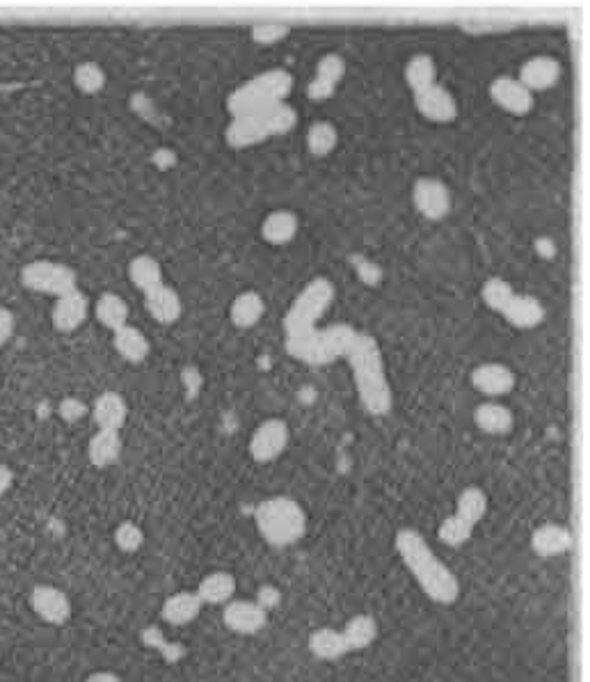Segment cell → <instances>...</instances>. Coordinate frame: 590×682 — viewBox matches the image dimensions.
I'll use <instances>...</instances> for the list:
<instances>
[{"label": "cell", "mask_w": 590, "mask_h": 682, "mask_svg": "<svg viewBox=\"0 0 590 682\" xmlns=\"http://www.w3.org/2000/svg\"><path fill=\"white\" fill-rule=\"evenodd\" d=\"M396 552L403 566L410 570L414 582L437 605H453L460 598V582L451 568L437 557L417 529H401L394 538Z\"/></svg>", "instance_id": "6da1fadb"}, {"label": "cell", "mask_w": 590, "mask_h": 682, "mask_svg": "<svg viewBox=\"0 0 590 682\" xmlns=\"http://www.w3.org/2000/svg\"><path fill=\"white\" fill-rule=\"evenodd\" d=\"M346 355L355 367V378L357 387H360L364 408L369 410L371 415H385V412L392 408V394H389L385 371H382V360L376 341L371 337L355 335Z\"/></svg>", "instance_id": "7a4b0ae2"}, {"label": "cell", "mask_w": 590, "mask_h": 682, "mask_svg": "<svg viewBox=\"0 0 590 682\" xmlns=\"http://www.w3.org/2000/svg\"><path fill=\"white\" fill-rule=\"evenodd\" d=\"M254 525L268 545L289 547L305 536L307 513L293 497H268L254 511Z\"/></svg>", "instance_id": "3957f363"}, {"label": "cell", "mask_w": 590, "mask_h": 682, "mask_svg": "<svg viewBox=\"0 0 590 682\" xmlns=\"http://www.w3.org/2000/svg\"><path fill=\"white\" fill-rule=\"evenodd\" d=\"M291 87L293 76L286 69L266 71V74L252 78V81L238 87V90L229 97L227 106L231 113H234V117L261 115L277 106V103H284L286 97H289Z\"/></svg>", "instance_id": "277c9868"}, {"label": "cell", "mask_w": 590, "mask_h": 682, "mask_svg": "<svg viewBox=\"0 0 590 682\" xmlns=\"http://www.w3.org/2000/svg\"><path fill=\"white\" fill-rule=\"evenodd\" d=\"M21 284L30 291L60 298L78 289V275L74 268L58 261H30L21 271Z\"/></svg>", "instance_id": "5b68a950"}, {"label": "cell", "mask_w": 590, "mask_h": 682, "mask_svg": "<svg viewBox=\"0 0 590 682\" xmlns=\"http://www.w3.org/2000/svg\"><path fill=\"white\" fill-rule=\"evenodd\" d=\"M412 200L421 216L428 220H442L451 211V190L435 177H421L414 181Z\"/></svg>", "instance_id": "8992f818"}, {"label": "cell", "mask_w": 590, "mask_h": 682, "mask_svg": "<svg viewBox=\"0 0 590 682\" xmlns=\"http://www.w3.org/2000/svg\"><path fill=\"white\" fill-rule=\"evenodd\" d=\"M289 444V426L284 419H266L250 438V456L257 463H273Z\"/></svg>", "instance_id": "52a82bcc"}, {"label": "cell", "mask_w": 590, "mask_h": 682, "mask_svg": "<svg viewBox=\"0 0 590 682\" xmlns=\"http://www.w3.org/2000/svg\"><path fill=\"white\" fill-rule=\"evenodd\" d=\"M222 623L234 634L252 637L268 625V612L257 600H229L222 609Z\"/></svg>", "instance_id": "ba28073f"}, {"label": "cell", "mask_w": 590, "mask_h": 682, "mask_svg": "<svg viewBox=\"0 0 590 682\" xmlns=\"http://www.w3.org/2000/svg\"><path fill=\"white\" fill-rule=\"evenodd\" d=\"M30 607L42 621L51 625H65L71 618V612H74L67 593L51 584L35 586L33 593H30Z\"/></svg>", "instance_id": "9c48e42d"}, {"label": "cell", "mask_w": 590, "mask_h": 682, "mask_svg": "<svg viewBox=\"0 0 590 682\" xmlns=\"http://www.w3.org/2000/svg\"><path fill=\"white\" fill-rule=\"evenodd\" d=\"M414 106L421 117L435 124H449L458 117V103L442 85H430L426 90L414 92Z\"/></svg>", "instance_id": "30bf717a"}, {"label": "cell", "mask_w": 590, "mask_h": 682, "mask_svg": "<svg viewBox=\"0 0 590 682\" xmlns=\"http://www.w3.org/2000/svg\"><path fill=\"white\" fill-rule=\"evenodd\" d=\"M490 97L510 115H526L533 110V94L517 78H494V83L490 85Z\"/></svg>", "instance_id": "8fae6325"}, {"label": "cell", "mask_w": 590, "mask_h": 682, "mask_svg": "<svg viewBox=\"0 0 590 682\" xmlns=\"http://www.w3.org/2000/svg\"><path fill=\"white\" fill-rule=\"evenodd\" d=\"M472 383L478 392L497 399V396H506L508 392H513L517 378L508 364L483 362L472 371Z\"/></svg>", "instance_id": "7c38bea8"}, {"label": "cell", "mask_w": 590, "mask_h": 682, "mask_svg": "<svg viewBox=\"0 0 590 682\" xmlns=\"http://www.w3.org/2000/svg\"><path fill=\"white\" fill-rule=\"evenodd\" d=\"M574 545V536L568 527L558 525V522H545L531 534V550L540 559H552L568 554Z\"/></svg>", "instance_id": "4fadbf2b"}, {"label": "cell", "mask_w": 590, "mask_h": 682, "mask_svg": "<svg viewBox=\"0 0 590 682\" xmlns=\"http://www.w3.org/2000/svg\"><path fill=\"white\" fill-rule=\"evenodd\" d=\"M346 74V62L339 53H328L318 60L316 78L307 87V94L312 101H325L330 99L341 78Z\"/></svg>", "instance_id": "5bb4252c"}, {"label": "cell", "mask_w": 590, "mask_h": 682, "mask_svg": "<svg viewBox=\"0 0 590 682\" xmlns=\"http://www.w3.org/2000/svg\"><path fill=\"white\" fill-rule=\"evenodd\" d=\"M87 312H90V300L85 298V293L76 289L67 296H60L51 312L53 328L58 332H74L85 323Z\"/></svg>", "instance_id": "9a60e30c"}, {"label": "cell", "mask_w": 590, "mask_h": 682, "mask_svg": "<svg viewBox=\"0 0 590 682\" xmlns=\"http://www.w3.org/2000/svg\"><path fill=\"white\" fill-rule=\"evenodd\" d=\"M558 78H561V62L549 58V55H536V58L524 62L517 81L533 94L554 87Z\"/></svg>", "instance_id": "2e32d148"}, {"label": "cell", "mask_w": 590, "mask_h": 682, "mask_svg": "<svg viewBox=\"0 0 590 682\" xmlns=\"http://www.w3.org/2000/svg\"><path fill=\"white\" fill-rule=\"evenodd\" d=\"M266 113L234 117V122H231L229 129H227L229 145L234 149H243V147L259 145V142L270 138V131H268V124H266Z\"/></svg>", "instance_id": "e0dca14e"}, {"label": "cell", "mask_w": 590, "mask_h": 682, "mask_svg": "<svg viewBox=\"0 0 590 682\" xmlns=\"http://www.w3.org/2000/svg\"><path fill=\"white\" fill-rule=\"evenodd\" d=\"M501 314H504V319L513 325V328L520 330L538 328V325L545 321V307H542L540 300L533 296H522V293H515Z\"/></svg>", "instance_id": "ac0fdd59"}, {"label": "cell", "mask_w": 590, "mask_h": 682, "mask_svg": "<svg viewBox=\"0 0 590 682\" xmlns=\"http://www.w3.org/2000/svg\"><path fill=\"white\" fill-rule=\"evenodd\" d=\"M92 417L103 431H119L129 417V406L119 392H103L92 406Z\"/></svg>", "instance_id": "d6986e66"}, {"label": "cell", "mask_w": 590, "mask_h": 682, "mask_svg": "<svg viewBox=\"0 0 590 682\" xmlns=\"http://www.w3.org/2000/svg\"><path fill=\"white\" fill-rule=\"evenodd\" d=\"M145 307H147V312L151 314V319H154L156 323H163V325L177 323L181 312H183L179 293L174 291L172 287H167V284H161L158 289L145 293Z\"/></svg>", "instance_id": "ffe728a7"}, {"label": "cell", "mask_w": 590, "mask_h": 682, "mask_svg": "<svg viewBox=\"0 0 590 682\" xmlns=\"http://www.w3.org/2000/svg\"><path fill=\"white\" fill-rule=\"evenodd\" d=\"M202 600L195 591H179L163 602L161 616L170 625H188L202 614Z\"/></svg>", "instance_id": "44dd1931"}, {"label": "cell", "mask_w": 590, "mask_h": 682, "mask_svg": "<svg viewBox=\"0 0 590 682\" xmlns=\"http://www.w3.org/2000/svg\"><path fill=\"white\" fill-rule=\"evenodd\" d=\"M236 577L227 573V570H215V573L206 575L197 586V596L202 600V605H227L236 593Z\"/></svg>", "instance_id": "7402d4cb"}, {"label": "cell", "mask_w": 590, "mask_h": 682, "mask_svg": "<svg viewBox=\"0 0 590 682\" xmlns=\"http://www.w3.org/2000/svg\"><path fill=\"white\" fill-rule=\"evenodd\" d=\"M87 456L99 470L115 465L119 456H122V435H119V431H103V428H99L90 438V444H87Z\"/></svg>", "instance_id": "603a6c76"}, {"label": "cell", "mask_w": 590, "mask_h": 682, "mask_svg": "<svg viewBox=\"0 0 590 682\" xmlns=\"http://www.w3.org/2000/svg\"><path fill=\"white\" fill-rule=\"evenodd\" d=\"M307 646H309V653H312L316 660H323V662L341 660V657L350 653L344 634H341V630H332V628L314 630L312 634H309Z\"/></svg>", "instance_id": "cb8c5ba5"}, {"label": "cell", "mask_w": 590, "mask_h": 682, "mask_svg": "<svg viewBox=\"0 0 590 682\" xmlns=\"http://www.w3.org/2000/svg\"><path fill=\"white\" fill-rule=\"evenodd\" d=\"M263 314H266V303H263V298L257 291L238 293L229 309L231 323L241 330L254 328V325L263 319Z\"/></svg>", "instance_id": "d4e9b609"}, {"label": "cell", "mask_w": 590, "mask_h": 682, "mask_svg": "<svg viewBox=\"0 0 590 682\" xmlns=\"http://www.w3.org/2000/svg\"><path fill=\"white\" fill-rule=\"evenodd\" d=\"M474 422L483 433L506 435V433L513 431L515 417H513V412H510L506 406H501V403L488 401V403H481V406L476 408Z\"/></svg>", "instance_id": "484cf974"}, {"label": "cell", "mask_w": 590, "mask_h": 682, "mask_svg": "<svg viewBox=\"0 0 590 682\" xmlns=\"http://www.w3.org/2000/svg\"><path fill=\"white\" fill-rule=\"evenodd\" d=\"M113 344H115V351L131 364L145 362L149 351H151V344H149V339L145 337V332L133 328V325H124V328L115 330Z\"/></svg>", "instance_id": "4316f807"}, {"label": "cell", "mask_w": 590, "mask_h": 682, "mask_svg": "<svg viewBox=\"0 0 590 682\" xmlns=\"http://www.w3.org/2000/svg\"><path fill=\"white\" fill-rule=\"evenodd\" d=\"M295 234H298V216L286 209L268 213L261 225V236L273 245L291 243L295 239Z\"/></svg>", "instance_id": "83f0119b"}, {"label": "cell", "mask_w": 590, "mask_h": 682, "mask_svg": "<svg viewBox=\"0 0 590 682\" xmlns=\"http://www.w3.org/2000/svg\"><path fill=\"white\" fill-rule=\"evenodd\" d=\"M378 632H380L378 621L371 614H355L344 625V630H341L350 653H355V650H366L369 646H373V641L378 639Z\"/></svg>", "instance_id": "f1b7e54d"}, {"label": "cell", "mask_w": 590, "mask_h": 682, "mask_svg": "<svg viewBox=\"0 0 590 682\" xmlns=\"http://www.w3.org/2000/svg\"><path fill=\"white\" fill-rule=\"evenodd\" d=\"M129 277H131L133 287L140 289L142 293H149L161 287V284H165L161 264L149 255H140L131 261Z\"/></svg>", "instance_id": "f546056e"}, {"label": "cell", "mask_w": 590, "mask_h": 682, "mask_svg": "<svg viewBox=\"0 0 590 682\" xmlns=\"http://www.w3.org/2000/svg\"><path fill=\"white\" fill-rule=\"evenodd\" d=\"M97 319L103 325V328L108 330H119L124 328V325H129V305H126V300L122 296H117V293H103V296L97 300Z\"/></svg>", "instance_id": "4dcf8cb0"}, {"label": "cell", "mask_w": 590, "mask_h": 682, "mask_svg": "<svg viewBox=\"0 0 590 682\" xmlns=\"http://www.w3.org/2000/svg\"><path fill=\"white\" fill-rule=\"evenodd\" d=\"M405 81L412 87V92H421L430 85H437V67L435 60L426 53H419L410 58L405 65Z\"/></svg>", "instance_id": "1f68e13d"}, {"label": "cell", "mask_w": 590, "mask_h": 682, "mask_svg": "<svg viewBox=\"0 0 590 682\" xmlns=\"http://www.w3.org/2000/svg\"><path fill=\"white\" fill-rule=\"evenodd\" d=\"M339 145V131L332 122H316L307 131V149L316 158L330 156Z\"/></svg>", "instance_id": "d6a6232c"}, {"label": "cell", "mask_w": 590, "mask_h": 682, "mask_svg": "<svg viewBox=\"0 0 590 682\" xmlns=\"http://www.w3.org/2000/svg\"><path fill=\"white\" fill-rule=\"evenodd\" d=\"M456 513L462 520H467L469 525H478L488 513V495L483 493L478 486H469L462 490L456 502Z\"/></svg>", "instance_id": "836d02e7"}, {"label": "cell", "mask_w": 590, "mask_h": 682, "mask_svg": "<svg viewBox=\"0 0 590 682\" xmlns=\"http://www.w3.org/2000/svg\"><path fill=\"white\" fill-rule=\"evenodd\" d=\"M74 85L83 94H99L106 87V71L97 62L87 60L74 69Z\"/></svg>", "instance_id": "e575fe53"}, {"label": "cell", "mask_w": 590, "mask_h": 682, "mask_svg": "<svg viewBox=\"0 0 590 682\" xmlns=\"http://www.w3.org/2000/svg\"><path fill=\"white\" fill-rule=\"evenodd\" d=\"M474 534V525H469L467 520H462L458 513L449 515V518L442 520L440 529H437V536L440 541L449 547H462Z\"/></svg>", "instance_id": "d590c367"}, {"label": "cell", "mask_w": 590, "mask_h": 682, "mask_svg": "<svg viewBox=\"0 0 590 682\" xmlns=\"http://www.w3.org/2000/svg\"><path fill=\"white\" fill-rule=\"evenodd\" d=\"M481 296H483V303L490 309H494V312H504L506 305L510 303V298L515 296V291L506 280H501V277H490V280L483 284Z\"/></svg>", "instance_id": "8d00e7d4"}, {"label": "cell", "mask_w": 590, "mask_h": 682, "mask_svg": "<svg viewBox=\"0 0 590 682\" xmlns=\"http://www.w3.org/2000/svg\"><path fill=\"white\" fill-rule=\"evenodd\" d=\"M266 124H268V131L270 136H284V133H289L295 124H298V113H295V108H291L289 103H277L266 113Z\"/></svg>", "instance_id": "74e56055"}, {"label": "cell", "mask_w": 590, "mask_h": 682, "mask_svg": "<svg viewBox=\"0 0 590 682\" xmlns=\"http://www.w3.org/2000/svg\"><path fill=\"white\" fill-rule=\"evenodd\" d=\"M115 545L126 554L138 552L145 545V531L140 529V525H135V522L126 520L115 529Z\"/></svg>", "instance_id": "f35d334b"}, {"label": "cell", "mask_w": 590, "mask_h": 682, "mask_svg": "<svg viewBox=\"0 0 590 682\" xmlns=\"http://www.w3.org/2000/svg\"><path fill=\"white\" fill-rule=\"evenodd\" d=\"M289 33H291V26H286V23H259V26H254L250 30L252 42H257L261 46L282 42L284 37H289Z\"/></svg>", "instance_id": "ab89813d"}, {"label": "cell", "mask_w": 590, "mask_h": 682, "mask_svg": "<svg viewBox=\"0 0 590 682\" xmlns=\"http://www.w3.org/2000/svg\"><path fill=\"white\" fill-rule=\"evenodd\" d=\"M58 412H60V417L65 419V422L74 424V422H78V419H83V417L87 415V412H90V408L85 406V401L74 399V396H69V399L60 401Z\"/></svg>", "instance_id": "60d3db41"}, {"label": "cell", "mask_w": 590, "mask_h": 682, "mask_svg": "<svg viewBox=\"0 0 590 682\" xmlns=\"http://www.w3.org/2000/svg\"><path fill=\"white\" fill-rule=\"evenodd\" d=\"M279 600H282V593H279L277 586H261L259 589V596H257V602L259 605L266 609V612H270V609H275L279 605Z\"/></svg>", "instance_id": "b9f144b4"}, {"label": "cell", "mask_w": 590, "mask_h": 682, "mask_svg": "<svg viewBox=\"0 0 590 682\" xmlns=\"http://www.w3.org/2000/svg\"><path fill=\"white\" fill-rule=\"evenodd\" d=\"M14 325H17V321H14V314L10 312V309L0 307V346H3L5 341L14 335Z\"/></svg>", "instance_id": "7bdbcfd3"}, {"label": "cell", "mask_w": 590, "mask_h": 682, "mask_svg": "<svg viewBox=\"0 0 590 682\" xmlns=\"http://www.w3.org/2000/svg\"><path fill=\"white\" fill-rule=\"evenodd\" d=\"M12 481H14V472L7 465H0V497L12 488Z\"/></svg>", "instance_id": "ee69618b"}, {"label": "cell", "mask_w": 590, "mask_h": 682, "mask_svg": "<svg viewBox=\"0 0 590 682\" xmlns=\"http://www.w3.org/2000/svg\"><path fill=\"white\" fill-rule=\"evenodd\" d=\"M85 682H122V678H119L113 671H97V673H92V676H87Z\"/></svg>", "instance_id": "f6af8a7d"}]
</instances>
